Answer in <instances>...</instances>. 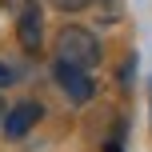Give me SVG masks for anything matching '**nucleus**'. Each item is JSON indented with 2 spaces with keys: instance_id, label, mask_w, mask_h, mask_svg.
<instances>
[{
  "instance_id": "3",
  "label": "nucleus",
  "mask_w": 152,
  "mask_h": 152,
  "mask_svg": "<svg viewBox=\"0 0 152 152\" xmlns=\"http://www.w3.org/2000/svg\"><path fill=\"white\" fill-rule=\"evenodd\" d=\"M40 120H44V104H40V100H16L4 112V128L0 132H4L8 140H24Z\"/></svg>"
},
{
  "instance_id": "6",
  "label": "nucleus",
  "mask_w": 152,
  "mask_h": 152,
  "mask_svg": "<svg viewBox=\"0 0 152 152\" xmlns=\"http://www.w3.org/2000/svg\"><path fill=\"white\" fill-rule=\"evenodd\" d=\"M12 80H16V72H12V68H8V64H4V60H0V88H4V84H12Z\"/></svg>"
},
{
  "instance_id": "9",
  "label": "nucleus",
  "mask_w": 152,
  "mask_h": 152,
  "mask_svg": "<svg viewBox=\"0 0 152 152\" xmlns=\"http://www.w3.org/2000/svg\"><path fill=\"white\" fill-rule=\"evenodd\" d=\"M104 152H124V148H120V144H116V140H112V144H108V148H104Z\"/></svg>"
},
{
  "instance_id": "2",
  "label": "nucleus",
  "mask_w": 152,
  "mask_h": 152,
  "mask_svg": "<svg viewBox=\"0 0 152 152\" xmlns=\"http://www.w3.org/2000/svg\"><path fill=\"white\" fill-rule=\"evenodd\" d=\"M52 80L60 84V92L72 100V104H88V100L96 96L92 72H84V68H72V64H60V60H52Z\"/></svg>"
},
{
  "instance_id": "5",
  "label": "nucleus",
  "mask_w": 152,
  "mask_h": 152,
  "mask_svg": "<svg viewBox=\"0 0 152 152\" xmlns=\"http://www.w3.org/2000/svg\"><path fill=\"white\" fill-rule=\"evenodd\" d=\"M48 4H52L56 12H84V8H92L96 0H48Z\"/></svg>"
},
{
  "instance_id": "7",
  "label": "nucleus",
  "mask_w": 152,
  "mask_h": 152,
  "mask_svg": "<svg viewBox=\"0 0 152 152\" xmlns=\"http://www.w3.org/2000/svg\"><path fill=\"white\" fill-rule=\"evenodd\" d=\"M4 112H8V104H4V96H0V128H4Z\"/></svg>"
},
{
  "instance_id": "4",
  "label": "nucleus",
  "mask_w": 152,
  "mask_h": 152,
  "mask_svg": "<svg viewBox=\"0 0 152 152\" xmlns=\"http://www.w3.org/2000/svg\"><path fill=\"white\" fill-rule=\"evenodd\" d=\"M16 32H20V44L28 48V52H36V48H40V8H36V4H28V8L20 12Z\"/></svg>"
},
{
  "instance_id": "1",
  "label": "nucleus",
  "mask_w": 152,
  "mask_h": 152,
  "mask_svg": "<svg viewBox=\"0 0 152 152\" xmlns=\"http://www.w3.org/2000/svg\"><path fill=\"white\" fill-rule=\"evenodd\" d=\"M52 60L92 72V68H100V60H104V44H100V36L92 28H84V24H64V28L56 32Z\"/></svg>"
},
{
  "instance_id": "8",
  "label": "nucleus",
  "mask_w": 152,
  "mask_h": 152,
  "mask_svg": "<svg viewBox=\"0 0 152 152\" xmlns=\"http://www.w3.org/2000/svg\"><path fill=\"white\" fill-rule=\"evenodd\" d=\"M148 120H152V80H148Z\"/></svg>"
}]
</instances>
